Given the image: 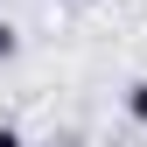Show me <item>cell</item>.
Returning a JSON list of instances; mask_svg holds the SVG:
<instances>
[{
	"label": "cell",
	"instance_id": "obj_3",
	"mask_svg": "<svg viewBox=\"0 0 147 147\" xmlns=\"http://www.w3.org/2000/svg\"><path fill=\"white\" fill-rule=\"evenodd\" d=\"M0 147H28V140H21V133H14V126H0Z\"/></svg>",
	"mask_w": 147,
	"mask_h": 147
},
{
	"label": "cell",
	"instance_id": "obj_4",
	"mask_svg": "<svg viewBox=\"0 0 147 147\" xmlns=\"http://www.w3.org/2000/svg\"><path fill=\"white\" fill-rule=\"evenodd\" d=\"M56 147H77V140H56Z\"/></svg>",
	"mask_w": 147,
	"mask_h": 147
},
{
	"label": "cell",
	"instance_id": "obj_2",
	"mask_svg": "<svg viewBox=\"0 0 147 147\" xmlns=\"http://www.w3.org/2000/svg\"><path fill=\"white\" fill-rule=\"evenodd\" d=\"M14 49H21V35H14L7 21H0V63H7V56H14Z\"/></svg>",
	"mask_w": 147,
	"mask_h": 147
},
{
	"label": "cell",
	"instance_id": "obj_1",
	"mask_svg": "<svg viewBox=\"0 0 147 147\" xmlns=\"http://www.w3.org/2000/svg\"><path fill=\"white\" fill-rule=\"evenodd\" d=\"M126 119H133V126H147V77H133V84H126Z\"/></svg>",
	"mask_w": 147,
	"mask_h": 147
}]
</instances>
